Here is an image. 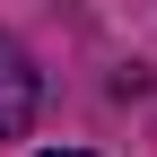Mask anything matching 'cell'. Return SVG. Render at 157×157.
<instances>
[{
	"label": "cell",
	"instance_id": "obj_1",
	"mask_svg": "<svg viewBox=\"0 0 157 157\" xmlns=\"http://www.w3.org/2000/svg\"><path fill=\"white\" fill-rule=\"evenodd\" d=\"M35 105H44V78H35L26 44H9V35H0V140H17V131L35 122Z\"/></svg>",
	"mask_w": 157,
	"mask_h": 157
},
{
	"label": "cell",
	"instance_id": "obj_2",
	"mask_svg": "<svg viewBox=\"0 0 157 157\" xmlns=\"http://www.w3.org/2000/svg\"><path fill=\"white\" fill-rule=\"evenodd\" d=\"M44 157H87V148H44Z\"/></svg>",
	"mask_w": 157,
	"mask_h": 157
}]
</instances>
